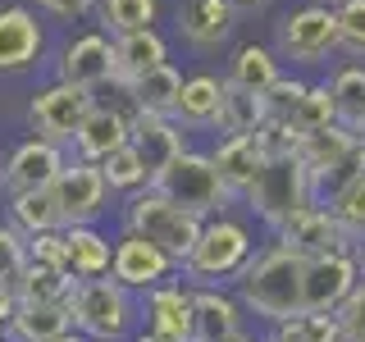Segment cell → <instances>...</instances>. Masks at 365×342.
Listing matches in <instances>:
<instances>
[{"instance_id":"cell-1","label":"cell","mask_w":365,"mask_h":342,"mask_svg":"<svg viewBox=\"0 0 365 342\" xmlns=\"http://www.w3.org/2000/svg\"><path fill=\"white\" fill-rule=\"evenodd\" d=\"M302 269L306 260L274 242L251 256V265L237 274V301L265 324H283V319L302 315Z\"/></svg>"},{"instance_id":"cell-2","label":"cell","mask_w":365,"mask_h":342,"mask_svg":"<svg viewBox=\"0 0 365 342\" xmlns=\"http://www.w3.org/2000/svg\"><path fill=\"white\" fill-rule=\"evenodd\" d=\"M251 256H256L251 228L233 214H210L201 224L192 256L182 260L178 279H187L192 288H224V283H237V274L251 265Z\"/></svg>"},{"instance_id":"cell-3","label":"cell","mask_w":365,"mask_h":342,"mask_svg":"<svg viewBox=\"0 0 365 342\" xmlns=\"http://www.w3.org/2000/svg\"><path fill=\"white\" fill-rule=\"evenodd\" d=\"M242 201L251 205V214H256L260 224H269V228H279L288 214L302 210V205L319 201L315 182L306 174V160L297 155V146H269L265 165H260V174L251 178Z\"/></svg>"},{"instance_id":"cell-4","label":"cell","mask_w":365,"mask_h":342,"mask_svg":"<svg viewBox=\"0 0 365 342\" xmlns=\"http://www.w3.org/2000/svg\"><path fill=\"white\" fill-rule=\"evenodd\" d=\"M201 224H205L201 214L182 210L178 201H169L165 192H155V187L133 192L128 205H123V233H137V237H146V242L165 247L169 256L178 260V269H182V260L192 256V247H197Z\"/></svg>"},{"instance_id":"cell-5","label":"cell","mask_w":365,"mask_h":342,"mask_svg":"<svg viewBox=\"0 0 365 342\" xmlns=\"http://www.w3.org/2000/svg\"><path fill=\"white\" fill-rule=\"evenodd\" d=\"M68 311H73V328L87 333L91 342H114L137 328V301L123 283H114L110 274L101 279H78L73 296H68Z\"/></svg>"},{"instance_id":"cell-6","label":"cell","mask_w":365,"mask_h":342,"mask_svg":"<svg viewBox=\"0 0 365 342\" xmlns=\"http://www.w3.org/2000/svg\"><path fill=\"white\" fill-rule=\"evenodd\" d=\"M338 51V14L324 0H306L297 9H283L274 23V55L297 68H319Z\"/></svg>"},{"instance_id":"cell-7","label":"cell","mask_w":365,"mask_h":342,"mask_svg":"<svg viewBox=\"0 0 365 342\" xmlns=\"http://www.w3.org/2000/svg\"><path fill=\"white\" fill-rule=\"evenodd\" d=\"M155 192H165L169 201H178L182 210L201 214V219H210V214H224L228 210V187L220 178V169H215L210 151H192V146H182V151L169 160L165 169L151 178Z\"/></svg>"},{"instance_id":"cell-8","label":"cell","mask_w":365,"mask_h":342,"mask_svg":"<svg viewBox=\"0 0 365 342\" xmlns=\"http://www.w3.org/2000/svg\"><path fill=\"white\" fill-rule=\"evenodd\" d=\"M297 155L306 160L315 197H329V192L342 187L347 178L365 174V137L342 128V123H329V128H319V133L297 137Z\"/></svg>"},{"instance_id":"cell-9","label":"cell","mask_w":365,"mask_h":342,"mask_svg":"<svg viewBox=\"0 0 365 342\" xmlns=\"http://www.w3.org/2000/svg\"><path fill=\"white\" fill-rule=\"evenodd\" d=\"M51 201L60 210V224H96L110 205V187H106V174L101 165H87V160L68 155L64 169L55 174L51 182Z\"/></svg>"},{"instance_id":"cell-10","label":"cell","mask_w":365,"mask_h":342,"mask_svg":"<svg viewBox=\"0 0 365 342\" xmlns=\"http://www.w3.org/2000/svg\"><path fill=\"white\" fill-rule=\"evenodd\" d=\"M91 105H96V91L60 83V78H55V83H46L37 96L28 100V123H32V133H37V137H46V142L68 146Z\"/></svg>"},{"instance_id":"cell-11","label":"cell","mask_w":365,"mask_h":342,"mask_svg":"<svg viewBox=\"0 0 365 342\" xmlns=\"http://www.w3.org/2000/svg\"><path fill=\"white\" fill-rule=\"evenodd\" d=\"M361 283V260L356 251H329L311 256L302 269V315H334L347 292Z\"/></svg>"},{"instance_id":"cell-12","label":"cell","mask_w":365,"mask_h":342,"mask_svg":"<svg viewBox=\"0 0 365 342\" xmlns=\"http://www.w3.org/2000/svg\"><path fill=\"white\" fill-rule=\"evenodd\" d=\"M274 242H283L288 251H297L302 260L329 256V251H356V242L342 233V224L334 219V210H329L324 201H311V205H302L297 214H288V219L274 228Z\"/></svg>"},{"instance_id":"cell-13","label":"cell","mask_w":365,"mask_h":342,"mask_svg":"<svg viewBox=\"0 0 365 342\" xmlns=\"http://www.w3.org/2000/svg\"><path fill=\"white\" fill-rule=\"evenodd\" d=\"M110 279L123 283L128 292H151L160 283L178 279V260L169 256L165 247L146 242V237L123 233L119 242H114V256H110Z\"/></svg>"},{"instance_id":"cell-14","label":"cell","mask_w":365,"mask_h":342,"mask_svg":"<svg viewBox=\"0 0 365 342\" xmlns=\"http://www.w3.org/2000/svg\"><path fill=\"white\" fill-rule=\"evenodd\" d=\"M55 78L87 91L110 87L114 78V37L110 32H83V37L64 41L60 60H55Z\"/></svg>"},{"instance_id":"cell-15","label":"cell","mask_w":365,"mask_h":342,"mask_svg":"<svg viewBox=\"0 0 365 342\" xmlns=\"http://www.w3.org/2000/svg\"><path fill=\"white\" fill-rule=\"evenodd\" d=\"M64 146L60 142H46V137L32 133L28 142H19L14 151H9V160L0 165V182H5V192L14 197V192H41L51 187L55 174L64 169Z\"/></svg>"},{"instance_id":"cell-16","label":"cell","mask_w":365,"mask_h":342,"mask_svg":"<svg viewBox=\"0 0 365 342\" xmlns=\"http://www.w3.org/2000/svg\"><path fill=\"white\" fill-rule=\"evenodd\" d=\"M128 137H133V110H123V105H106V100H96V105L87 110V119L78 123V133H73V155L78 160H87V165H101L106 155H114L119 146H128Z\"/></svg>"},{"instance_id":"cell-17","label":"cell","mask_w":365,"mask_h":342,"mask_svg":"<svg viewBox=\"0 0 365 342\" xmlns=\"http://www.w3.org/2000/svg\"><path fill=\"white\" fill-rule=\"evenodd\" d=\"M46 51V28L28 5H0V78L28 73Z\"/></svg>"},{"instance_id":"cell-18","label":"cell","mask_w":365,"mask_h":342,"mask_svg":"<svg viewBox=\"0 0 365 342\" xmlns=\"http://www.w3.org/2000/svg\"><path fill=\"white\" fill-rule=\"evenodd\" d=\"M133 151L142 155V165L151 169V178L187 146V128L174 114H151V110H133Z\"/></svg>"},{"instance_id":"cell-19","label":"cell","mask_w":365,"mask_h":342,"mask_svg":"<svg viewBox=\"0 0 365 342\" xmlns=\"http://www.w3.org/2000/svg\"><path fill=\"white\" fill-rule=\"evenodd\" d=\"M142 315L146 328L169 342H192V288L178 279L160 283V288L142 292Z\"/></svg>"},{"instance_id":"cell-20","label":"cell","mask_w":365,"mask_h":342,"mask_svg":"<svg viewBox=\"0 0 365 342\" xmlns=\"http://www.w3.org/2000/svg\"><path fill=\"white\" fill-rule=\"evenodd\" d=\"M247 306L224 288H192V342H233Z\"/></svg>"},{"instance_id":"cell-21","label":"cell","mask_w":365,"mask_h":342,"mask_svg":"<svg viewBox=\"0 0 365 342\" xmlns=\"http://www.w3.org/2000/svg\"><path fill=\"white\" fill-rule=\"evenodd\" d=\"M178 32L197 51H220L237 32V9L228 0H182L178 5Z\"/></svg>"},{"instance_id":"cell-22","label":"cell","mask_w":365,"mask_h":342,"mask_svg":"<svg viewBox=\"0 0 365 342\" xmlns=\"http://www.w3.org/2000/svg\"><path fill=\"white\" fill-rule=\"evenodd\" d=\"M169 64V41L160 37V28H142V32H123L114 37V78L110 87L114 91H128L142 73Z\"/></svg>"},{"instance_id":"cell-23","label":"cell","mask_w":365,"mask_h":342,"mask_svg":"<svg viewBox=\"0 0 365 342\" xmlns=\"http://www.w3.org/2000/svg\"><path fill=\"white\" fill-rule=\"evenodd\" d=\"M265 155H269V146H265V137H260V133L220 137V142H215L210 160H215V169H220V178H224L228 197H247V187H251V178L260 174Z\"/></svg>"},{"instance_id":"cell-24","label":"cell","mask_w":365,"mask_h":342,"mask_svg":"<svg viewBox=\"0 0 365 342\" xmlns=\"http://www.w3.org/2000/svg\"><path fill=\"white\" fill-rule=\"evenodd\" d=\"M265 96L260 91H247L237 83H228L224 78V91H220V110H215L210 128L220 137H242V133H260L265 128Z\"/></svg>"},{"instance_id":"cell-25","label":"cell","mask_w":365,"mask_h":342,"mask_svg":"<svg viewBox=\"0 0 365 342\" xmlns=\"http://www.w3.org/2000/svg\"><path fill=\"white\" fill-rule=\"evenodd\" d=\"M64 247H68V274H73V279H101V274H110L114 242L96 224H68Z\"/></svg>"},{"instance_id":"cell-26","label":"cell","mask_w":365,"mask_h":342,"mask_svg":"<svg viewBox=\"0 0 365 342\" xmlns=\"http://www.w3.org/2000/svg\"><path fill=\"white\" fill-rule=\"evenodd\" d=\"M220 91H224L220 73H187L182 78V91H178V105H174V119L187 133L210 128L215 110H220Z\"/></svg>"},{"instance_id":"cell-27","label":"cell","mask_w":365,"mask_h":342,"mask_svg":"<svg viewBox=\"0 0 365 342\" xmlns=\"http://www.w3.org/2000/svg\"><path fill=\"white\" fill-rule=\"evenodd\" d=\"M73 274L68 269H55V265H41V260L28 256L23 274L14 279V296L19 306H51V301H68L73 296Z\"/></svg>"},{"instance_id":"cell-28","label":"cell","mask_w":365,"mask_h":342,"mask_svg":"<svg viewBox=\"0 0 365 342\" xmlns=\"http://www.w3.org/2000/svg\"><path fill=\"white\" fill-rule=\"evenodd\" d=\"M228 83H237V87H247V91H265L283 78V60L274 55V46H260V41H247V46H237L233 51V64H228Z\"/></svg>"},{"instance_id":"cell-29","label":"cell","mask_w":365,"mask_h":342,"mask_svg":"<svg viewBox=\"0 0 365 342\" xmlns=\"http://www.w3.org/2000/svg\"><path fill=\"white\" fill-rule=\"evenodd\" d=\"M178 91H182V73H178V64L169 60V64H160L151 68V73H142L137 83L123 91L128 96V105L133 110H151V114H174L178 105Z\"/></svg>"},{"instance_id":"cell-30","label":"cell","mask_w":365,"mask_h":342,"mask_svg":"<svg viewBox=\"0 0 365 342\" xmlns=\"http://www.w3.org/2000/svg\"><path fill=\"white\" fill-rule=\"evenodd\" d=\"M73 328V311L68 301H51V306H19L9 319V333L19 342H55L60 333Z\"/></svg>"},{"instance_id":"cell-31","label":"cell","mask_w":365,"mask_h":342,"mask_svg":"<svg viewBox=\"0 0 365 342\" xmlns=\"http://www.w3.org/2000/svg\"><path fill=\"white\" fill-rule=\"evenodd\" d=\"M329 96H334V114L342 128L365 137V64H342L329 78Z\"/></svg>"},{"instance_id":"cell-32","label":"cell","mask_w":365,"mask_h":342,"mask_svg":"<svg viewBox=\"0 0 365 342\" xmlns=\"http://www.w3.org/2000/svg\"><path fill=\"white\" fill-rule=\"evenodd\" d=\"M101 32L123 37V32H142L160 23V0H96Z\"/></svg>"},{"instance_id":"cell-33","label":"cell","mask_w":365,"mask_h":342,"mask_svg":"<svg viewBox=\"0 0 365 342\" xmlns=\"http://www.w3.org/2000/svg\"><path fill=\"white\" fill-rule=\"evenodd\" d=\"M9 219H14V228H19L23 237L64 228L60 224V210H55V201H51V187H41V192H14V197H9Z\"/></svg>"},{"instance_id":"cell-34","label":"cell","mask_w":365,"mask_h":342,"mask_svg":"<svg viewBox=\"0 0 365 342\" xmlns=\"http://www.w3.org/2000/svg\"><path fill=\"white\" fill-rule=\"evenodd\" d=\"M324 205L334 210V219L342 224V233L351 237V242H365V174L347 178L342 187H334L324 197Z\"/></svg>"},{"instance_id":"cell-35","label":"cell","mask_w":365,"mask_h":342,"mask_svg":"<svg viewBox=\"0 0 365 342\" xmlns=\"http://www.w3.org/2000/svg\"><path fill=\"white\" fill-rule=\"evenodd\" d=\"M101 174H106V187H110V192H123V197H133V192L151 187V169L142 165V155L133 151V142L101 160Z\"/></svg>"},{"instance_id":"cell-36","label":"cell","mask_w":365,"mask_h":342,"mask_svg":"<svg viewBox=\"0 0 365 342\" xmlns=\"http://www.w3.org/2000/svg\"><path fill=\"white\" fill-rule=\"evenodd\" d=\"M329 123H338L334 96H329V83H311V87H306V96H302V105L292 110L288 128H292V137H306V133L329 128Z\"/></svg>"},{"instance_id":"cell-37","label":"cell","mask_w":365,"mask_h":342,"mask_svg":"<svg viewBox=\"0 0 365 342\" xmlns=\"http://www.w3.org/2000/svg\"><path fill=\"white\" fill-rule=\"evenodd\" d=\"M338 51H347L351 60H365V0H338Z\"/></svg>"},{"instance_id":"cell-38","label":"cell","mask_w":365,"mask_h":342,"mask_svg":"<svg viewBox=\"0 0 365 342\" xmlns=\"http://www.w3.org/2000/svg\"><path fill=\"white\" fill-rule=\"evenodd\" d=\"M306 87H311L306 78H288V73H283L279 83L265 91V114H269V123H288V119H292V110L302 105Z\"/></svg>"},{"instance_id":"cell-39","label":"cell","mask_w":365,"mask_h":342,"mask_svg":"<svg viewBox=\"0 0 365 342\" xmlns=\"http://www.w3.org/2000/svg\"><path fill=\"white\" fill-rule=\"evenodd\" d=\"M23 265H28V237H23L14 224L0 228V283L14 288V279L23 274Z\"/></svg>"},{"instance_id":"cell-40","label":"cell","mask_w":365,"mask_h":342,"mask_svg":"<svg viewBox=\"0 0 365 342\" xmlns=\"http://www.w3.org/2000/svg\"><path fill=\"white\" fill-rule=\"evenodd\" d=\"M292 328L297 342H342V328H338V315H292L283 319Z\"/></svg>"},{"instance_id":"cell-41","label":"cell","mask_w":365,"mask_h":342,"mask_svg":"<svg viewBox=\"0 0 365 342\" xmlns=\"http://www.w3.org/2000/svg\"><path fill=\"white\" fill-rule=\"evenodd\" d=\"M334 315H338L342 342H365V279L347 292V301H342Z\"/></svg>"},{"instance_id":"cell-42","label":"cell","mask_w":365,"mask_h":342,"mask_svg":"<svg viewBox=\"0 0 365 342\" xmlns=\"http://www.w3.org/2000/svg\"><path fill=\"white\" fill-rule=\"evenodd\" d=\"M28 256L41 260V265L68 269V247H64V228H51V233H32L28 237Z\"/></svg>"},{"instance_id":"cell-43","label":"cell","mask_w":365,"mask_h":342,"mask_svg":"<svg viewBox=\"0 0 365 342\" xmlns=\"http://www.w3.org/2000/svg\"><path fill=\"white\" fill-rule=\"evenodd\" d=\"M37 5H41L51 19H64V23H73V19L91 14V9H96V0H37Z\"/></svg>"},{"instance_id":"cell-44","label":"cell","mask_w":365,"mask_h":342,"mask_svg":"<svg viewBox=\"0 0 365 342\" xmlns=\"http://www.w3.org/2000/svg\"><path fill=\"white\" fill-rule=\"evenodd\" d=\"M228 5L237 9V19H247V14H265L269 0H228Z\"/></svg>"},{"instance_id":"cell-45","label":"cell","mask_w":365,"mask_h":342,"mask_svg":"<svg viewBox=\"0 0 365 342\" xmlns=\"http://www.w3.org/2000/svg\"><path fill=\"white\" fill-rule=\"evenodd\" d=\"M260 342H297V338H292V328H288V324H274V333H269V338H260Z\"/></svg>"},{"instance_id":"cell-46","label":"cell","mask_w":365,"mask_h":342,"mask_svg":"<svg viewBox=\"0 0 365 342\" xmlns=\"http://www.w3.org/2000/svg\"><path fill=\"white\" fill-rule=\"evenodd\" d=\"M55 342H87V333H78V328H68V333H60Z\"/></svg>"},{"instance_id":"cell-47","label":"cell","mask_w":365,"mask_h":342,"mask_svg":"<svg viewBox=\"0 0 365 342\" xmlns=\"http://www.w3.org/2000/svg\"><path fill=\"white\" fill-rule=\"evenodd\" d=\"M133 342H169V338H160V333H151V328H142V333H137Z\"/></svg>"},{"instance_id":"cell-48","label":"cell","mask_w":365,"mask_h":342,"mask_svg":"<svg viewBox=\"0 0 365 342\" xmlns=\"http://www.w3.org/2000/svg\"><path fill=\"white\" fill-rule=\"evenodd\" d=\"M233 342H260V338H251V333H247V328H242V333H237Z\"/></svg>"},{"instance_id":"cell-49","label":"cell","mask_w":365,"mask_h":342,"mask_svg":"<svg viewBox=\"0 0 365 342\" xmlns=\"http://www.w3.org/2000/svg\"><path fill=\"white\" fill-rule=\"evenodd\" d=\"M356 260H361V279H365V251H356Z\"/></svg>"},{"instance_id":"cell-50","label":"cell","mask_w":365,"mask_h":342,"mask_svg":"<svg viewBox=\"0 0 365 342\" xmlns=\"http://www.w3.org/2000/svg\"><path fill=\"white\" fill-rule=\"evenodd\" d=\"M5 328H9V319H0V342H5Z\"/></svg>"},{"instance_id":"cell-51","label":"cell","mask_w":365,"mask_h":342,"mask_svg":"<svg viewBox=\"0 0 365 342\" xmlns=\"http://www.w3.org/2000/svg\"><path fill=\"white\" fill-rule=\"evenodd\" d=\"M324 5H338V0H324Z\"/></svg>"},{"instance_id":"cell-52","label":"cell","mask_w":365,"mask_h":342,"mask_svg":"<svg viewBox=\"0 0 365 342\" xmlns=\"http://www.w3.org/2000/svg\"><path fill=\"white\" fill-rule=\"evenodd\" d=\"M0 288H9V283H0Z\"/></svg>"},{"instance_id":"cell-53","label":"cell","mask_w":365,"mask_h":342,"mask_svg":"<svg viewBox=\"0 0 365 342\" xmlns=\"http://www.w3.org/2000/svg\"><path fill=\"white\" fill-rule=\"evenodd\" d=\"M114 342H123V338H114Z\"/></svg>"}]
</instances>
